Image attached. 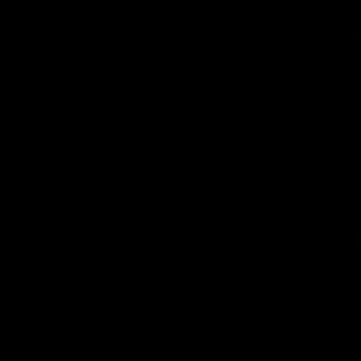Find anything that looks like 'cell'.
Returning a JSON list of instances; mask_svg holds the SVG:
<instances>
[]
</instances>
